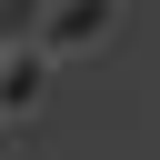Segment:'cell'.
Masks as SVG:
<instances>
[{
    "label": "cell",
    "mask_w": 160,
    "mask_h": 160,
    "mask_svg": "<svg viewBox=\"0 0 160 160\" xmlns=\"http://www.w3.org/2000/svg\"><path fill=\"white\" fill-rule=\"evenodd\" d=\"M110 30H120V0H50L40 50L50 60H90V50H110Z\"/></svg>",
    "instance_id": "6da1fadb"
},
{
    "label": "cell",
    "mask_w": 160,
    "mask_h": 160,
    "mask_svg": "<svg viewBox=\"0 0 160 160\" xmlns=\"http://www.w3.org/2000/svg\"><path fill=\"white\" fill-rule=\"evenodd\" d=\"M50 70H60V60H50L40 40H20V50H0V120H30V110L50 100Z\"/></svg>",
    "instance_id": "7a4b0ae2"
}]
</instances>
